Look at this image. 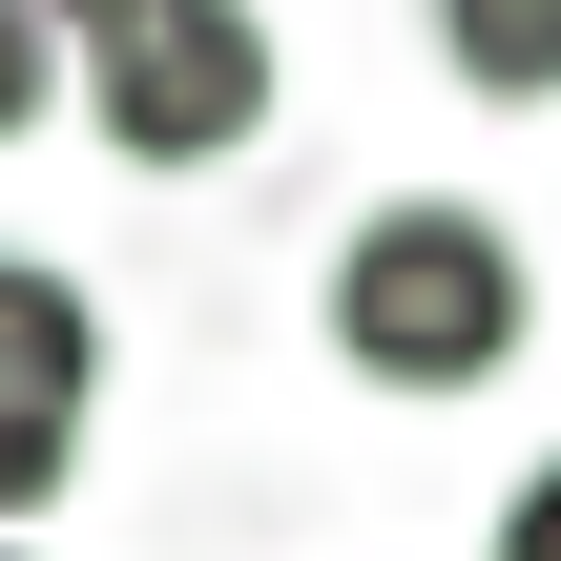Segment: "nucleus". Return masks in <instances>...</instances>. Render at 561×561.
Instances as JSON below:
<instances>
[{"mask_svg": "<svg viewBox=\"0 0 561 561\" xmlns=\"http://www.w3.org/2000/svg\"><path fill=\"white\" fill-rule=\"evenodd\" d=\"M520 250H500V208H458V187H396L354 250H333V354L375 375V396H500L520 375Z\"/></svg>", "mask_w": 561, "mask_h": 561, "instance_id": "1", "label": "nucleus"}, {"mask_svg": "<svg viewBox=\"0 0 561 561\" xmlns=\"http://www.w3.org/2000/svg\"><path fill=\"white\" fill-rule=\"evenodd\" d=\"M62 21V104L146 167V187H187V167H250L271 146V21L250 0H42Z\"/></svg>", "mask_w": 561, "mask_h": 561, "instance_id": "2", "label": "nucleus"}, {"mask_svg": "<svg viewBox=\"0 0 561 561\" xmlns=\"http://www.w3.org/2000/svg\"><path fill=\"white\" fill-rule=\"evenodd\" d=\"M83 396H104V312H83V271L0 250V541L62 520V479H83Z\"/></svg>", "mask_w": 561, "mask_h": 561, "instance_id": "3", "label": "nucleus"}, {"mask_svg": "<svg viewBox=\"0 0 561 561\" xmlns=\"http://www.w3.org/2000/svg\"><path fill=\"white\" fill-rule=\"evenodd\" d=\"M437 62L479 104H561V0H437Z\"/></svg>", "mask_w": 561, "mask_h": 561, "instance_id": "4", "label": "nucleus"}, {"mask_svg": "<svg viewBox=\"0 0 561 561\" xmlns=\"http://www.w3.org/2000/svg\"><path fill=\"white\" fill-rule=\"evenodd\" d=\"M42 125H62V21L0 0V146H42Z\"/></svg>", "mask_w": 561, "mask_h": 561, "instance_id": "5", "label": "nucleus"}, {"mask_svg": "<svg viewBox=\"0 0 561 561\" xmlns=\"http://www.w3.org/2000/svg\"><path fill=\"white\" fill-rule=\"evenodd\" d=\"M500 561H561V458L520 479V500H500Z\"/></svg>", "mask_w": 561, "mask_h": 561, "instance_id": "6", "label": "nucleus"}, {"mask_svg": "<svg viewBox=\"0 0 561 561\" xmlns=\"http://www.w3.org/2000/svg\"><path fill=\"white\" fill-rule=\"evenodd\" d=\"M0 561H21V541H0Z\"/></svg>", "mask_w": 561, "mask_h": 561, "instance_id": "7", "label": "nucleus"}]
</instances>
